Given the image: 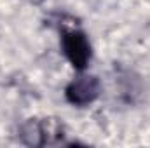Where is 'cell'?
I'll use <instances>...</instances> for the list:
<instances>
[{"instance_id": "1", "label": "cell", "mask_w": 150, "mask_h": 148, "mask_svg": "<svg viewBox=\"0 0 150 148\" xmlns=\"http://www.w3.org/2000/svg\"><path fill=\"white\" fill-rule=\"evenodd\" d=\"M19 138L28 147L58 145L63 138V124L58 118H30L19 127Z\"/></svg>"}, {"instance_id": "2", "label": "cell", "mask_w": 150, "mask_h": 148, "mask_svg": "<svg viewBox=\"0 0 150 148\" xmlns=\"http://www.w3.org/2000/svg\"><path fill=\"white\" fill-rule=\"evenodd\" d=\"M61 52L77 72H84L93 56L89 38L79 28H67L61 32Z\"/></svg>"}, {"instance_id": "3", "label": "cell", "mask_w": 150, "mask_h": 148, "mask_svg": "<svg viewBox=\"0 0 150 148\" xmlns=\"http://www.w3.org/2000/svg\"><path fill=\"white\" fill-rule=\"evenodd\" d=\"M98 96H100V80L94 75H79L65 89V98L74 106H87L94 103Z\"/></svg>"}]
</instances>
